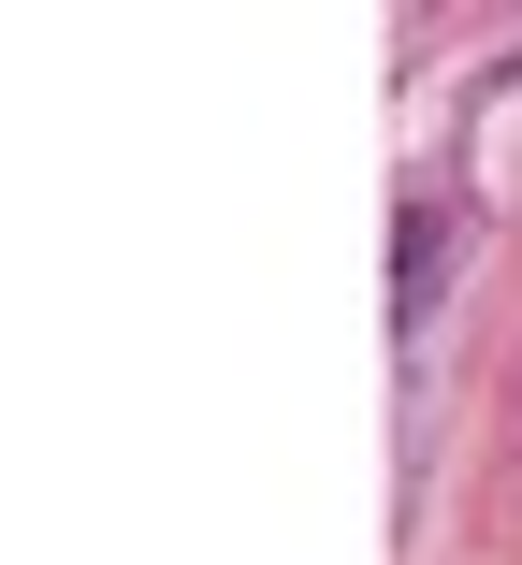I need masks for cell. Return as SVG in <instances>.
Listing matches in <instances>:
<instances>
[{
    "mask_svg": "<svg viewBox=\"0 0 522 565\" xmlns=\"http://www.w3.org/2000/svg\"><path fill=\"white\" fill-rule=\"evenodd\" d=\"M465 247H479V203H465L450 160H422V174H406V217H392V333H406V377L436 363V319H450Z\"/></svg>",
    "mask_w": 522,
    "mask_h": 565,
    "instance_id": "cell-1",
    "label": "cell"
},
{
    "mask_svg": "<svg viewBox=\"0 0 522 565\" xmlns=\"http://www.w3.org/2000/svg\"><path fill=\"white\" fill-rule=\"evenodd\" d=\"M493 465H522V363H508V420H493Z\"/></svg>",
    "mask_w": 522,
    "mask_h": 565,
    "instance_id": "cell-2",
    "label": "cell"
}]
</instances>
